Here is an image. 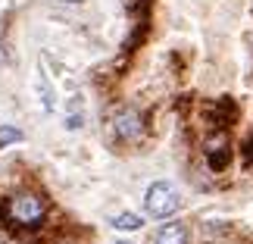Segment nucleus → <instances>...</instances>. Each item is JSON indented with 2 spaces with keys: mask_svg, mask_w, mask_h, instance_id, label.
<instances>
[{
  "mask_svg": "<svg viewBox=\"0 0 253 244\" xmlns=\"http://www.w3.org/2000/svg\"><path fill=\"white\" fill-rule=\"evenodd\" d=\"M44 213H47L44 200L32 191H19L6 200V219L16 229H38L44 222Z\"/></svg>",
  "mask_w": 253,
  "mask_h": 244,
  "instance_id": "1",
  "label": "nucleus"
},
{
  "mask_svg": "<svg viewBox=\"0 0 253 244\" xmlns=\"http://www.w3.org/2000/svg\"><path fill=\"white\" fill-rule=\"evenodd\" d=\"M144 207H147L150 216L166 219L181 207V194H178V188H175L172 182H153L147 188V194H144Z\"/></svg>",
  "mask_w": 253,
  "mask_h": 244,
  "instance_id": "2",
  "label": "nucleus"
},
{
  "mask_svg": "<svg viewBox=\"0 0 253 244\" xmlns=\"http://www.w3.org/2000/svg\"><path fill=\"white\" fill-rule=\"evenodd\" d=\"M141 113L134 110V106H122L119 113L113 116V132H116V138L119 141H134L141 135Z\"/></svg>",
  "mask_w": 253,
  "mask_h": 244,
  "instance_id": "3",
  "label": "nucleus"
},
{
  "mask_svg": "<svg viewBox=\"0 0 253 244\" xmlns=\"http://www.w3.org/2000/svg\"><path fill=\"white\" fill-rule=\"evenodd\" d=\"M231 160V153L225 147V138H216V141H210V147H207V163H210V169L212 172H222L228 166Z\"/></svg>",
  "mask_w": 253,
  "mask_h": 244,
  "instance_id": "4",
  "label": "nucleus"
},
{
  "mask_svg": "<svg viewBox=\"0 0 253 244\" xmlns=\"http://www.w3.org/2000/svg\"><path fill=\"white\" fill-rule=\"evenodd\" d=\"M153 244H188V229H184L181 222H166V226L157 232Z\"/></svg>",
  "mask_w": 253,
  "mask_h": 244,
  "instance_id": "5",
  "label": "nucleus"
},
{
  "mask_svg": "<svg viewBox=\"0 0 253 244\" xmlns=\"http://www.w3.org/2000/svg\"><path fill=\"white\" fill-rule=\"evenodd\" d=\"M113 226L119 232H134V229H141L144 222H141V216H134V213H119V216L113 219Z\"/></svg>",
  "mask_w": 253,
  "mask_h": 244,
  "instance_id": "6",
  "label": "nucleus"
},
{
  "mask_svg": "<svg viewBox=\"0 0 253 244\" xmlns=\"http://www.w3.org/2000/svg\"><path fill=\"white\" fill-rule=\"evenodd\" d=\"M16 141H22V132H19L16 125H0V147L16 144Z\"/></svg>",
  "mask_w": 253,
  "mask_h": 244,
  "instance_id": "7",
  "label": "nucleus"
},
{
  "mask_svg": "<svg viewBox=\"0 0 253 244\" xmlns=\"http://www.w3.org/2000/svg\"><path fill=\"white\" fill-rule=\"evenodd\" d=\"M66 125H69V129H82V116H69V122H66Z\"/></svg>",
  "mask_w": 253,
  "mask_h": 244,
  "instance_id": "8",
  "label": "nucleus"
},
{
  "mask_svg": "<svg viewBox=\"0 0 253 244\" xmlns=\"http://www.w3.org/2000/svg\"><path fill=\"white\" fill-rule=\"evenodd\" d=\"M144 3H147V0H125V6H128V9H138V6H144Z\"/></svg>",
  "mask_w": 253,
  "mask_h": 244,
  "instance_id": "9",
  "label": "nucleus"
},
{
  "mask_svg": "<svg viewBox=\"0 0 253 244\" xmlns=\"http://www.w3.org/2000/svg\"><path fill=\"white\" fill-rule=\"evenodd\" d=\"M247 160H250V163H253V138H250V141H247Z\"/></svg>",
  "mask_w": 253,
  "mask_h": 244,
  "instance_id": "10",
  "label": "nucleus"
},
{
  "mask_svg": "<svg viewBox=\"0 0 253 244\" xmlns=\"http://www.w3.org/2000/svg\"><path fill=\"white\" fill-rule=\"evenodd\" d=\"M113 244H131V241H113Z\"/></svg>",
  "mask_w": 253,
  "mask_h": 244,
  "instance_id": "11",
  "label": "nucleus"
}]
</instances>
